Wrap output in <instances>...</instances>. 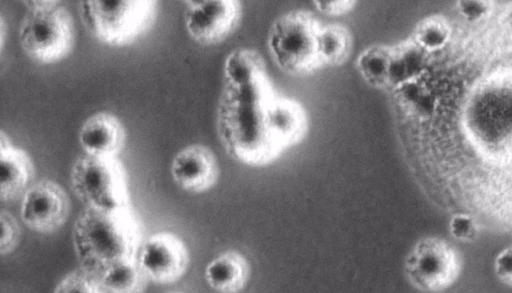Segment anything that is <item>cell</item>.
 Returning a JSON list of instances; mask_svg holds the SVG:
<instances>
[{"label":"cell","mask_w":512,"mask_h":293,"mask_svg":"<svg viewBox=\"0 0 512 293\" xmlns=\"http://www.w3.org/2000/svg\"><path fill=\"white\" fill-rule=\"evenodd\" d=\"M451 236L460 242H472L480 233V225L470 214L456 213L449 221Z\"/></svg>","instance_id":"22"},{"label":"cell","mask_w":512,"mask_h":293,"mask_svg":"<svg viewBox=\"0 0 512 293\" xmlns=\"http://www.w3.org/2000/svg\"><path fill=\"white\" fill-rule=\"evenodd\" d=\"M171 175L174 182L190 193H202L217 182L219 166L213 151L202 144L181 149L173 158Z\"/></svg>","instance_id":"11"},{"label":"cell","mask_w":512,"mask_h":293,"mask_svg":"<svg viewBox=\"0 0 512 293\" xmlns=\"http://www.w3.org/2000/svg\"><path fill=\"white\" fill-rule=\"evenodd\" d=\"M99 278L103 292L114 293L140 292L148 281L137 260L115 264L104 270Z\"/></svg>","instance_id":"18"},{"label":"cell","mask_w":512,"mask_h":293,"mask_svg":"<svg viewBox=\"0 0 512 293\" xmlns=\"http://www.w3.org/2000/svg\"><path fill=\"white\" fill-rule=\"evenodd\" d=\"M217 127L231 156L245 163L263 164L304 136L307 118L300 104L277 96L264 75L241 86L225 85Z\"/></svg>","instance_id":"1"},{"label":"cell","mask_w":512,"mask_h":293,"mask_svg":"<svg viewBox=\"0 0 512 293\" xmlns=\"http://www.w3.org/2000/svg\"><path fill=\"white\" fill-rule=\"evenodd\" d=\"M19 39L32 60L41 64L56 63L72 50L73 19L63 7L29 11L21 23Z\"/></svg>","instance_id":"6"},{"label":"cell","mask_w":512,"mask_h":293,"mask_svg":"<svg viewBox=\"0 0 512 293\" xmlns=\"http://www.w3.org/2000/svg\"><path fill=\"white\" fill-rule=\"evenodd\" d=\"M208 285L218 292L233 293L242 290L249 276V265L237 251L229 250L214 258L205 268Z\"/></svg>","instance_id":"14"},{"label":"cell","mask_w":512,"mask_h":293,"mask_svg":"<svg viewBox=\"0 0 512 293\" xmlns=\"http://www.w3.org/2000/svg\"><path fill=\"white\" fill-rule=\"evenodd\" d=\"M494 5V0H456L458 14L468 23H479L489 18Z\"/></svg>","instance_id":"21"},{"label":"cell","mask_w":512,"mask_h":293,"mask_svg":"<svg viewBox=\"0 0 512 293\" xmlns=\"http://www.w3.org/2000/svg\"><path fill=\"white\" fill-rule=\"evenodd\" d=\"M451 34L449 20L443 15L433 14L415 25L411 39L425 52H434L448 44Z\"/></svg>","instance_id":"19"},{"label":"cell","mask_w":512,"mask_h":293,"mask_svg":"<svg viewBox=\"0 0 512 293\" xmlns=\"http://www.w3.org/2000/svg\"><path fill=\"white\" fill-rule=\"evenodd\" d=\"M141 229L130 207H86L77 217L72 241L80 267L100 275L107 268L136 260Z\"/></svg>","instance_id":"2"},{"label":"cell","mask_w":512,"mask_h":293,"mask_svg":"<svg viewBox=\"0 0 512 293\" xmlns=\"http://www.w3.org/2000/svg\"><path fill=\"white\" fill-rule=\"evenodd\" d=\"M357 0H313L316 8L329 16H340L350 12Z\"/></svg>","instance_id":"25"},{"label":"cell","mask_w":512,"mask_h":293,"mask_svg":"<svg viewBox=\"0 0 512 293\" xmlns=\"http://www.w3.org/2000/svg\"><path fill=\"white\" fill-rule=\"evenodd\" d=\"M321 25L308 11L294 10L272 24L268 33V48L276 64L292 75L312 73L321 62L318 35Z\"/></svg>","instance_id":"4"},{"label":"cell","mask_w":512,"mask_h":293,"mask_svg":"<svg viewBox=\"0 0 512 293\" xmlns=\"http://www.w3.org/2000/svg\"><path fill=\"white\" fill-rule=\"evenodd\" d=\"M0 253L6 255L16 249L21 238V229L15 217L5 210L0 214Z\"/></svg>","instance_id":"23"},{"label":"cell","mask_w":512,"mask_h":293,"mask_svg":"<svg viewBox=\"0 0 512 293\" xmlns=\"http://www.w3.org/2000/svg\"><path fill=\"white\" fill-rule=\"evenodd\" d=\"M461 269V257L455 247L435 236L418 240L404 261L409 282L425 292L448 289L457 281Z\"/></svg>","instance_id":"7"},{"label":"cell","mask_w":512,"mask_h":293,"mask_svg":"<svg viewBox=\"0 0 512 293\" xmlns=\"http://www.w3.org/2000/svg\"><path fill=\"white\" fill-rule=\"evenodd\" d=\"M78 139L86 154L117 157L125 146L126 130L114 114L98 112L83 123Z\"/></svg>","instance_id":"12"},{"label":"cell","mask_w":512,"mask_h":293,"mask_svg":"<svg viewBox=\"0 0 512 293\" xmlns=\"http://www.w3.org/2000/svg\"><path fill=\"white\" fill-rule=\"evenodd\" d=\"M351 33L341 24L321 26L318 35V54L321 65H340L351 53Z\"/></svg>","instance_id":"17"},{"label":"cell","mask_w":512,"mask_h":293,"mask_svg":"<svg viewBox=\"0 0 512 293\" xmlns=\"http://www.w3.org/2000/svg\"><path fill=\"white\" fill-rule=\"evenodd\" d=\"M137 263L148 280L169 285L177 282L189 266L188 249L172 232H157L140 245Z\"/></svg>","instance_id":"8"},{"label":"cell","mask_w":512,"mask_h":293,"mask_svg":"<svg viewBox=\"0 0 512 293\" xmlns=\"http://www.w3.org/2000/svg\"><path fill=\"white\" fill-rule=\"evenodd\" d=\"M70 181L86 207L113 210L129 206L127 173L117 157L85 154L77 158Z\"/></svg>","instance_id":"5"},{"label":"cell","mask_w":512,"mask_h":293,"mask_svg":"<svg viewBox=\"0 0 512 293\" xmlns=\"http://www.w3.org/2000/svg\"><path fill=\"white\" fill-rule=\"evenodd\" d=\"M34 164L28 153L14 146L8 136L0 135V197L11 201L26 190L34 177Z\"/></svg>","instance_id":"13"},{"label":"cell","mask_w":512,"mask_h":293,"mask_svg":"<svg viewBox=\"0 0 512 293\" xmlns=\"http://www.w3.org/2000/svg\"><path fill=\"white\" fill-rule=\"evenodd\" d=\"M79 5L93 37L109 46H126L150 29L158 0H80Z\"/></svg>","instance_id":"3"},{"label":"cell","mask_w":512,"mask_h":293,"mask_svg":"<svg viewBox=\"0 0 512 293\" xmlns=\"http://www.w3.org/2000/svg\"><path fill=\"white\" fill-rule=\"evenodd\" d=\"M238 0H210L198 8H189L185 24L190 37L203 45L222 42L237 26Z\"/></svg>","instance_id":"10"},{"label":"cell","mask_w":512,"mask_h":293,"mask_svg":"<svg viewBox=\"0 0 512 293\" xmlns=\"http://www.w3.org/2000/svg\"><path fill=\"white\" fill-rule=\"evenodd\" d=\"M393 49L387 45H372L358 56L356 67L362 78L371 86H391Z\"/></svg>","instance_id":"15"},{"label":"cell","mask_w":512,"mask_h":293,"mask_svg":"<svg viewBox=\"0 0 512 293\" xmlns=\"http://www.w3.org/2000/svg\"><path fill=\"white\" fill-rule=\"evenodd\" d=\"M494 273L502 283L512 287V244L503 248L496 255Z\"/></svg>","instance_id":"24"},{"label":"cell","mask_w":512,"mask_h":293,"mask_svg":"<svg viewBox=\"0 0 512 293\" xmlns=\"http://www.w3.org/2000/svg\"><path fill=\"white\" fill-rule=\"evenodd\" d=\"M264 75H266V70L263 58L253 49H236L225 60L226 86H241Z\"/></svg>","instance_id":"16"},{"label":"cell","mask_w":512,"mask_h":293,"mask_svg":"<svg viewBox=\"0 0 512 293\" xmlns=\"http://www.w3.org/2000/svg\"><path fill=\"white\" fill-rule=\"evenodd\" d=\"M57 293H99L103 292L99 275L85 268L67 274L55 287Z\"/></svg>","instance_id":"20"},{"label":"cell","mask_w":512,"mask_h":293,"mask_svg":"<svg viewBox=\"0 0 512 293\" xmlns=\"http://www.w3.org/2000/svg\"><path fill=\"white\" fill-rule=\"evenodd\" d=\"M69 212L68 195L54 181L42 179L25 190L20 216L31 230L42 234L53 233L66 223Z\"/></svg>","instance_id":"9"},{"label":"cell","mask_w":512,"mask_h":293,"mask_svg":"<svg viewBox=\"0 0 512 293\" xmlns=\"http://www.w3.org/2000/svg\"><path fill=\"white\" fill-rule=\"evenodd\" d=\"M29 11H44L57 6L60 0H22Z\"/></svg>","instance_id":"26"},{"label":"cell","mask_w":512,"mask_h":293,"mask_svg":"<svg viewBox=\"0 0 512 293\" xmlns=\"http://www.w3.org/2000/svg\"><path fill=\"white\" fill-rule=\"evenodd\" d=\"M189 8H198L206 4L210 0H184Z\"/></svg>","instance_id":"27"}]
</instances>
